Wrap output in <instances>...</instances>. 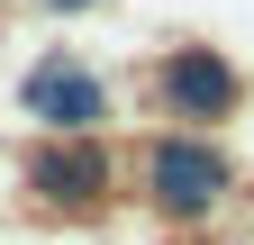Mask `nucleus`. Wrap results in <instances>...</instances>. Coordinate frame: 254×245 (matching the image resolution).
<instances>
[{
	"mask_svg": "<svg viewBox=\"0 0 254 245\" xmlns=\"http://www.w3.org/2000/svg\"><path fill=\"white\" fill-rule=\"evenodd\" d=\"M46 9H64V18H73V9H100V0H46Z\"/></svg>",
	"mask_w": 254,
	"mask_h": 245,
	"instance_id": "obj_5",
	"label": "nucleus"
},
{
	"mask_svg": "<svg viewBox=\"0 0 254 245\" xmlns=\"http://www.w3.org/2000/svg\"><path fill=\"white\" fill-rule=\"evenodd\" d=\"M136 191H145L154 218L209 227L218 209H227V191H236V155H227L209 127H154V136L136 145Z\"/></svg>",
	"mask_w": 254,
	"mask_h": 245,
	"instance_id": "obj_1",
	"label": "nucleus"
},
{
	"mask_svg": "<svg viewBox=\"0 0 254 245\" xmlns=\"http://www.w3.org/2000/svg\"><path fill=\"white\" fill-rule=\"evenodd\" d=\"M145 109L164 118V127H209V136H218V127L245 109V73H236L218 46L182 37V46L154 55V73H145Z\"/></svg>",
	"mask_w": 254,
	"mask_h": 245,
	"instance_id": "obj_2",
	"label": "nucleus"
},
{
	"mask_svg": "<svg viewBox=\"0 0 254 245\" xmlns=\"http://www.w3.org/2000/svg\"><path fill=\"white\" fill-rule=\"evenodd\" d=\"M18 109L37 118L46 136H100L109 127V82L82 64V55H37L18 82Z\"/></svg>",
	"mask_w": 254,
	"mask_h": 245,
	"instance_id": "obj_3",
	"label": "nucleus"
},
{
	"mask_svg": "<svg viewBox=\"0 0 254 245\" xmlns=\"http://www.w3.org/2000/svg\"><path fill=\"white\" fill-rule=\"evenodd\" d=\"M27 191L46 209H64V218H82V209H100L118 191V155L100 136H46L37 155H27Z\"/></svg>",
	"mask_w": 254,
	"mask_h": 245,
	"instance_id": "obj_4",
	"label": "nucleus"
}]
</instances>
